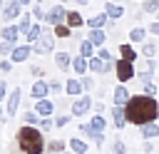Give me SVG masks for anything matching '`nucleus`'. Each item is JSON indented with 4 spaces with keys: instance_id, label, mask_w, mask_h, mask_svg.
<instances>
[{
    "instance_id": "nucleus-1",
    "label": "nucleus",
    "mask_w": 159,
    "mask_h": 154,
    "mask_svg": "<svg viewBox=\"0 0 159 154\" xmlns=\"http://www.w3.org/2000/svg\"><path fill=\"white\" fill-rule=\"evenodd\" d=\"M124 109H127V122H129V124H137V127L152 124V122H157V117H159V102H157L154 97H149V94H137V97H132V99L124 104Z\"/></svg>"
},
{
    "instance_id": "nucleus-2",
    "label": "nucleus",
    "mask_w": 159,
    "mask_h": 154,
    "mask_svg": "<svg viewBox=\"0 0 159 154\" xmlns=\"http://www.w3.org/2000/svg\"><path fill=\"white\" fill-rule=\"evenodd\" d=\"M15 139H17L20 152H25V154H42V152L47 149L45 137H42V129H37V127H32V124L20 127L17 134H15Z\"/></svg>"
},
{
    "instance_id": "nucleus-3",
    "label": "nucleus",
    "mask_w": 159,
    "mask_h": 154,
    "mask_svg": "<svg viewBox=\"0 0 159 154\" xmlns=\"http://www.w3.org/2000/svg\"><path fill=\"white\" fill-rule=\"evenodd\" d=\"M114 75L119 82H129L137 72H134V62H127V60H117V67H114Z\"/></svg>"
},
{
    "instance_id": "nucleus-4",
    "label": "nucleus",
    "mask_w": 159,
    "mask_h": 154,
    "mask_svg": "<svg viewBox=\"0 0 159 154\" xmlns=\"http://www.w3.org/2000/svg\"><path fill=\"white\" fill-rule=\"evenodd\" d=\"M52 50H55V35H47V32L32 45V52L37 55H52Z\"/></svg>"
},
{
    "instance_id": "nucleus-5",
    "label": "nucleus",
    "mask_w": 159,
    "mask_h": 154,
    "mask_svg": "<svg viewBox=\"0 0 159 154\" xmlns=\"http://www.w3.org/2000/svg\"><path fill=\"white\" fill-rule=\"evenodd\" d=\"M94 107V102H92V97H87V94H82V97H77L75 102H72V117H84L89 109Z\"/></svg>"
},
{
    "instance_id": "nucleus-6",
    "label": "nucleus",
    "mask_w": 159,
    "mask_h": 154,
    "mask_svg": "<svg viewBox=\"0 0 159 154\" xmlns=\"http://www.w3.org/2000/svg\"><path fill=\"white\" fill-rule=\"evenodd\" d=\"M47 22H50L52 27H57V25H65V22H67V10L62 7V2H57L55 7H50V12H47Z\"/></svg>"
},
{
    "instance_id": "nucleus-7",
    "label": "nucleus",
    "mask_w": 159,
    "mask_h": 154,
    "mask_svg": "<svg viewBox=\"0 0 159 154\" xmlns=\"http://www.w3.org/2000/svg\"><path fill=\"white\" fill-rule=\"evenodd\" d=\"M114 67H117V62H104L102 57H92L89 60V72H94V75H107Z\"/></svg>"
},
{
    "instance_id": "nucleus-8",
    "label": "nucleus",
    "mask_w": 159,
    "mask_h": 154,
    "mask_svg": "<svg viewBox=\"0 0 159 154\" xmlns=\"http://www.w3.org/2000/svg\"><path fill=\"white\" fill-rule=\"evenodd\" d=\"M112 122H114L117 129H124V127L129 124V122H127V109L119 107V104H114V107H112Z\"/></svg>"
},
{
    "instance_id": "nucleus-9",
    "label": "nucleus",
    "mask_w": 159,
    "mask_h": 154,
    "mask_svg": "<svg viewBox=\"0 0 159 154\" xmlns=\"http://www.w3.org/2000/svg\"><path fill=\"white\" fill-rule=\"evenodd\" d=\"M104 25H112V17H109L107 12H99V15H94V17L87 20V27H89V30H102Z\"/></svg>"
},
{
    "instance_id": "nucleus-10",
    "label": "nucleus",
    "mask_w": 159,
    "mask_h": 154,
    "mask_svg": "<svg viewBox=\"0 0 159 154\" xmlns=\"http://www.w3.org/2000/svg\"><path fill=\"white\" fill-rule=\"evenodd\" d=\"M65 92H67V94H72V97H82V92H84V87H82V79H77V77H70V79L65 82Z\"/></svg>"
},
{
    "instance_id": "nucleus-11",
    "label": "nucleus",
    "mask_w": 159,
    "mask_h": 154,
    "mask_svg": "<svg viewBox=\"0 0 159 154\" xmlns=\"http://www.w3.org/2000/svg\"><path fill=\"white\" fill-rule=\"evenodd\" d=\"M129 99H132V94L127 92V87L117 84V87H114V92H112V102H114V104H119V107H124Z\"/></svg>"
},
{
    "instance_id": "nucleus-12",
    "label": "nucleus",
    "mask_w": 159,
    "mask_h": 154,
    "mask_svg": "<svg viewBox=\"0 0 159 154\" xmlns=\"http://www.w3.org/2000/svg\"><path fill=\"white\" fill-rule=\"evenodd\" d=\"M20 102H22V92H20V87H17V89H12L10 97H7V114H17Z\"/></svg>"
},
{
    "instance_id": "nucleus-13",
    "label": "nucleus",
    "mask_w": 159,
    "mask_h": 154,
    "mask_svg": "<svg viewBox=\"0 0 159 154\" xmlns=\"http://www.w3.org/2000/svg\"><path fill=\"white\" fill-rule=\"evenodd\" d=\"M30 52H32V45H17V47L12 50V55H10V60H12V62H25V60L30 57Z\"/></svg>"
},
{
    "instance_id": "nucleus-14",
    "label": "nucleus",
    "mask_w": 159,
    "mask_h": 154,
    "mask_svg": "<svg viewBox=\"0 0 159 154\" xmlns=\"http://www.w3.org/2000/svg\"><path fill=\"white\" fill-rule=\"evenodd\" d=\"M47 92H50V84L42 82V79H37V82L30 87V94H32L35 99H47Z\"/></svg>"
},
{
    "instance_id": "nucleus-15",
    "label": "nucleus",
    "mask_w": 159,
    "mask_h": 154,
    "mask_svg": "<svg viewBox=\"0 0 159 154\" xmlns=\"http://www.w3.org/2000/svg\"><path fill=\"white\" fill-rule=\"evenodd\" d=\"M20 35H22V32H20V27H17V25H5V27L0 30V37H2V40H7V42H15Z\"/></svg>"
},
{
    "instance_id": "nucleus-16",
    "label": "nucleus",
    "mask_w": 159,
    "mask_h": 154,
    "mask_svg": "<svg viewBox=\"0 0 159 154\" xmlns=\"http://www.w3.org/2000/svg\"><path fill=\"white\" fill-rule=\"evenodd\" d=\"M35 112H37L40 117H50V114L55 112V104H52L50 99H37V102H35Z\"/></svg>"
},
{
    "instance_id": "nucleus-17",
    "label": "nucleus",
    "mask_w": 159,
    "mask_h": 154,
    "mask_svg": "<svg viewBox=\"0 0 159 154\" xmlns=\"http://www.w3.org/2000/svg\"><path fill=\"white\" fill-rule=\"evenodd\" d=\"M104 12H107L112 20H119V17L124 15V5H122V2H107V5H104Z\"/></svg>"
},
{
    "instance_id": "nucleus-18",
    "label": "nucleus",
    "mask_w": 159,
    "mask_h": 154,
    "mask_svg": "<svg viewBox=\"0 0 159 154\" xmlns=\"http://www.w3.org/2000/svg\"><path fill=\"white\" fill-rule=\"evenodd\" d=\"M137 57H139V52H137V50H134L132 45H127V42H124V45H119V60H127V62H134Z\"/></svg>"
},
{
    "instance_id": "nucleus-19",
    "label": "nucleus",
    "mask_w": 159,
    "mask_h": 154,
    "mask_svg": "<svg viewBox=\"0 0 159 154\" xmlns=\"http://www.w3.org/2000/svg\"><path fill=\"white\" fill-rule=\"evenodd\" d=\"M72 70H75L80 77H84V75H87V70H89V60H87V57H82V55H80V57H75V60H72Z\"/></svg>"
},
{
    "instance_id": "nucleus-20",
    "label": "nucleus",
    "mask_w": 159,
    "mask_h": 154,
    "mask_svg": "<svg viewBox=\"0 0 159 154\" xmlns=\"http://www.w3.org/2000/svg\"><path fill=\"white\" fill-rule=\"evenodd\" d=\"M67 25H70V27H82V25H87V20H84L77 10H70V12H67Z\"/></svg>"
},
{
    "instance_id": "nucleus-21",
    "label": "nucleus",
    "mask_w": 159,
    "mask_h": 154,
    "mask_svg": "<svg viewBox=\"0 0 159 154\" xmlns=\"http://www.w3.org/2000/svg\"><path fill=\"white\" fill-rule=\"evenodd\" d=\"M55 65H57L60 70H70V67H72V57H70L67 52H55Z\"/></svg>"
},
{
    "instance_id": "nucleus-22",
    "label": "nucleus",
    "mask_w": 159,
    "mask_h": 154,
    "mask_svg": "<svg viewBox=\"0 0 159 154\" xmlns=\"http://www.w3.org/2000/svg\"><path fill=\"white\" fill-rule=\"evenodd\" d=\"M67 144H70V149H72L75 154H87V142H84V139H80V137H72Z\"/></svg>"
},
{
    "instance_id": "nucleus-23",
    "label": "nucleus",
    "mask_w": 159,
    "mask_h": 154,
    "mask_svg": "<svg viewBox=\"0 0 159 154\" xmlns=\"http://www.w3.org/2000/svg\"><path fill=\"white\" fill-rule=\"evenodd\" d=\"M20 10H22V7H20V5L12 0V2H7V5H5V10H2V17H5V20H12V17H17V15H20Z\"/></svg>"
},
{
    "instance_id": "nucleus-24",
    "label": "nucleus",
    "mask_w": 159,
    "mask_h": 154,
    "mask_svg": "<svg viewBox=\"0 0 159 154\" xmlns=\"http://www.w3.org/2000/svg\"><path fill=\"white\" fill-rule=\"evenodd\" d=\"M87 40H92L94 47H102V45L107 42V32H104V30H89V37H87Z\"/></svg>"
},
{
    "instance_id": "nucleus-25",
    "label": "nucleus",
    "mask_w": 159,
    "mask_h": 154,
    "mask_svg": "<svg viewBox=\"0 0 159 154\" xmlns=\"http://www.w3.org/2000/svg\"><path fill=\"white\" fill-rule=\"evenodd\" d=\"M80 55L87 57V60H92V57H94V42H92V40H82V42H80Z\"/></svg>"
},
{
    "instance_id": "nucleus-26",
    "label": "nucleus",
    "mask_w": 159,
    "mask_h": 154,
    "mask_svg": "<svg viewBox=\"0 0 159 154\" xmlns=\"http://www.w3.org/2000/svg\"><path fill=\"white\" fill-rule=\"evenodd\" d=\"M139 129H142V137H144V139H154V137H159V124H157V122L144 124V127H139Z\"/></svg>"
},
{
    "instance_id": "nucleus-27",
    "label": "nucleus",
    "mask_w": 159,
    "mask_h": 154,
    "mask_svg": "<svg viewBox=\"0 0 159 154\" xmlns=\"http://www.w3.org/2000/svg\"><path fill=\"white\" fill-rule=\"evenodd\" d=\"M42 35H45V30H42L40 25H32V27H30V32L25 35V37H27V45H35V42H37Z\"/></svg>"
},
{
    "instance_id": "nucleus-28",
    "label": "nucleus",
    "mask_w": 159,
    "mask_h": 154,
    "mask_svg": "<svg viewBox=\"0 0 159 154\" xmlns=\"http://www.w3.org/2000/svg\"><path fill=\"white\" fill-rule=\"evenodd\" d=\"M144 37H147V30H144V27H132V30H129V40H132V42H139V45H142V42H147Z\"/></svg>"
},
{
    "instance_id": "nucleus-29",
    "label": "nucleus",
    "mask_w": 159,
    "mask_h": 154,
    "mask_svg": "<svg viewBox=\"0 0 159 154\" xmlns=\"http://www.w3.org/2000/svg\"><path fill=\"white\" fill-rule=\"evenodd\" d=\"M142 55H144L147 60H154V55H157V45H154L152 40H147V42H142Z\"/></svg>"
},
{
    "instance_id": "nucleus-30",
    "label": "nucleus",
    "mask_w": 159,
    "mask_h": 154,
    "mask_svg": "<svg viewBox=\"0 0 159 154\" xmlns=\"http://www.w3.org/2000/svg\"><path fill=\"white\" fill-rule=\"evenodd\" d=\"M22 122H25V124H32V127H35V124L40 127V122H42V117H40V114H37V112L32 109V112H22Z\"/></svg>"
},
{
    "instance_id": "nucleus-31",
    "label": "nucleus",
    "mask_w": 159,
    "mask_h": 154,
    "mask_svg": "<svg viewBox=\"0 0 159 154\" xmlns=\"http://www.w3.org/2000/svg\"><path fill=\"white\" fill-rule=\"evenodd\" d=\"M89 124H92V129H94V132H102V134H104V127H107V119H104L102 114H94V117L89 119Z\"/></svg>"
},
{
    "instance_id": "nucleus-32",
    "label": "nucleus",
    "mask_w": 159,
    "mask_h": 154,
    "mask_svg": "<svg viewBox=\"0 0 159 154\" xmlns=\"http://www.w3.org/2000/svg\"><path fill=\"white\" fill-rule=\"evenodd\" d=\"M52 35L65 40V37H70V35H72V27H70V25H57V27H52Z\"/></svg>"
},
{
    "instance_id": "nucleus-33",
    "label": "nucleus",
    "mask_w": 159,
    "mask_h": 154,
    "mask_svg": "<svg viewBox=\"0 0 159 154\" xmlns=\"http://www.w3.org/2000/svg\"><path fill=\"white\" fill-rule=\"evenodd\" d=\"M47 152H55V154H62V152H65V142H62V139H52V142L47 144Z\"/></svg>"
},
{
    "instance_id": "nucleus-34",
    "label": "nucleus",
    "mask_w": 159,
    "mask_h": 154,
    "mask_svg": "<svg viewBox=\"0 0 159 154\" xmlns=\"http://www.w3.org/2000/svg\"><path fill=\"white\" fill-rule=\"evenodd\" d=\"M17 45L15 42H7V40H0V55L5 57V55H12V50H15Z\"/></svg>"
},
{
    "instance_id": "nucleus-35",
    "label": "nucleus",
    "mask_w": 159,
    "mask_h": 154,
    "mask_svg": "<svg viewBox=\"0 0 159 154\" xmlns=\"http://www.w3.org/2000/svg\"><path fill=\"white\" fill-rule=\"evenodd\" d=\"M17 27H20V32H22V35H27V32H30V27H32V25H30V15H20V25H17Z\"/></svg>"
},
{
    "instance_id": "nucleus-36",
    "label": "nucleus",
    "mask_w": 159,
    "mask_h": 154,
    "mask_svg": "<svg viewBox=\"0 0 159 154\" xmlns=\"http://www.w3.org/2000/svg\"><path fill=\"white\" fill-rule=\"evenodd\" d=\"M112 154H127V144L122 139H114L112 142Z\"/></svg>"
},
{
    "instance_id": "nucleus-37",
    "label": "nucleus",
    "mask_w": 159,
    "mask_h": 154,
    "mask_svg": "<svg viewBox=\"0 0 159 154\" xmlns=\"http://www.w3.org/2000/svg\"><path fill=\"white\" fill-rule=\"evenodd\" d=\"M40 129H42V132H50V129H55V122H52L50 117H42V122H40Z\"/></svg>"
},
{
    "instance_id": "nucleus-38",
    "label": "nucleus",
    "mask_w": 159,
    "mask_h": 154,
    "mask_svg": "<svg viewBox=\"0 0 159 154\" xmlns=\"http://www.w3.org/2000/svg\"><path fill=\"white\" fill-rule=\"evenodd\" d=\"M144 12H159V0H149V2H144Z\"/></svg>"
},
{
    "instance_id": "nucleus-39",
    "label": "nucleus",
    "mask_w": 159,
    "mask_h": 154,
    "mask_svg": "<svg viewBox=\"0 0 159 154\" xmlns=\"http://www.w3.org/2000/svg\"><path fill=\"white\" fill-rule=\"evenodd\" d=\"M80 79H82V87H84V92H87V89H97L92 77H87V75H84V77H80Z\"/></svg>"
},
{
    "instance_id": "nucleus-40",
    "label": "nucleus",
    "mask_w": 159,
    "mask_h": 154,
    "mask_svg": "<svg viewBox=\"0 0 159 154\" xmlns=\"http://www.w3.org/2000/svg\"><path fill=\"white\" fill-rule=\"evenodd\" d=\"M97 57H102V60H104V62H114V60H112V55H109V50H107V47H99V52H97Z\"/></svg>"
},
{
    "instance_id": "nucleus-41",
    "label": "nucleus",
    "mask_w": 159,
    "mask_h": 154,
    "mask_svg": "<svg viewBox=\"0 0 159 154\" xmlns=\"http://www.w3.org/2000/svg\"><path fill=\"white\" fill-rule=\"evenodd\" d=\"M154 67H157V65H154V60H144L139 72H154Z\"/></svg>"
},
{
    "instance_id": "nucleus-42",
    "label": "nucleus",
    "mask_w": 159,
    "mask_h": 154,
    "mask_svg": "<svg viewBox=\"0 0 159 154\" xmlns=\"http://www.w3.org/2000/svg\"><path fill=\"white\" fill-rule=\"evenodd\" d=\"M152 75H154V72H139V84H142V87L149 84V82H152Z\"/></svg>"
},
{
    "instance_id": "nucleus-43",
    "label": "nucleus",
    "mask_w": 159,
    "mask_h": 154,
    "mask_svg": "<svg viewBox=\"0 0 159 154\" xmlns=\"http://www.w3.org/2000/svg\"><path fill=\"white\" fill-rule=\"evenodd\" d=\"M62 89H65V87H62L57 79H52V82H50V92H52V94H62Z\"/></svg>"
},
{
    "instance_id": "nucleus-44",
    "label": "nucleus",
    "mask_w": 159,
    "mask_h": 154,
    "mask_svg": "<svg viewBox=\"0 0 159 154\" xmlns=\"http://www.w3.org/2000/svg\"><path fill=\"white\" fill-rule=\"evenodd\" d=\"M157 92H159V87H157L154 82H149V84H144V94H149V97H154Z\"/></svg>"
},
{
    "instance_id": "nucleus-45",
    "label": "nucleus",
    "mask_w": 159,
    "mask_h": 154,
    "mask_svg": "<svg viewBox=\"0 0 159 154\" xmlns=\"http://www.w3.org/2000/svg\"><path fill=\"white\" fill-rule=\"evenodd\" d=\"M32 17H35V20H40V22H42V20H47V15L40 10V5H37V7H32Z\"/></svg>"
},
{
    "instance_id": "nucleus-46",
    "label": "nucleus",
    "mask_w": 159,
    "mask_h": 154,
    "mask_svg": "<svg viewBox=\"0 0 159 154\" xmlns=\"http://www.w3.org/2000/svg\"><path fill=\"white\" fill-rule=\"evenodd\" d=\"M70 122V114H60V117H55V127H65Z\"/></svg>"
},
{
    "instance_id": "nucleus-47",
    "label": "nucleus",
    "mask_w": 159,
    "mask_h": 154,
    "mask_svg": "<svg viewBox=\"0 0 159 154\" xmlns=\"http://www.w3.org/2000/svg\"><path fill=\"white\" fill-rule=\"evenodd\" d=\"M12 70V60H0V72H10Z\"/></svg>"
},
{
    "instance_id": "nucleus-48",
    "label": "nucleus",
    "mask_w": 159,
    "mask_h": 154,
    "mask_svg": "<svg viewBox=\"0 0 159 154\" xmlns=\"http://www.w3.org/2000/svg\"><path fill=\"white\" fill-rule=\"evenodd\" d=\"M142 152H144V154L154 152V144H152V139H144V144H142Z\"/></svg>"
},
{
    "instance_id": "nucleus-49",
    "label": "nucleus",
    "mask_w": 159,
    "mask_h": 154,
    "mask_svg": "<svg viewBox=\"0 0 159 154\" xmlns=\"http://www.w3.org/2000/svg\"><path fill=\"white\" fill-rule=\"evenodd\" d=\"M5 97H7V82H2V79H0V102H2Z\"/></svg>"
},
{
    "instance_id": "nucleus-50",
    "label": "nucleus",
    "mask_w": 159,
    "mask_h": 154,
    "mask_svg": "<svg viewBox=\"0 0 159 154\" xmlns=\"http://www.w3.org/2000/svg\"><path fill=\"white\" fill-rule=\"evenodd\" d=\"M30 72H32L35 77H40V79H42V67H40V65H32V67H30Z\"/></svg>"
},
{
    "instance_id": "nucleus-51",
    "label": "nucleus",
    "mask_w": 159,
    "mask_h": 154,
    "mask_svg": "<svg viewBox=\"0 0 159 154\" xmlns=\"http://www.w3.org/2000/svg\"><path fill=\"white\" fill-rule=\"evenodd\" d=\"M149 32H152V35H159V20H154V22L149 25Z\"/></svg>"
},
{
    "instance_id": "nucleus-52",
    "label": "nucleus",
    "mask_w": 159,
    "mask_h": 154,
    "mask_svg": "<svg viewBox=\"0 0 159 154\" xmlns=\"http://www.w3.org/2000/svg\"><path fill=\"white\" fill-rule=\"evenodd\" d=\"M92 109H94L97 114H102V109H104V104H102V102H94V107H92Z\"/></svg>"
},
{
    "instance_id": "nucleus-53",
    "label": "nucleus",
    "mask_w": 159,
    "mask_h": 154,
    "mask_svg": "<svg viewBox=\"0 0 159 154\" xmlns=\"http://www.w3.org/2000/svg\"><path fill=\"white\" fill-rule=\"evenodd\" d=\"M15 2H17L20 7H25V5H30V0H15Z\"/></svg>"
},
{
    "instance_id": "nucleus-54",
    "label": "nucleus",
    "mask_w": 159,
    "mask_h": 154,
    "mask_svg": "<svg viewBox=\"0 0 159 154\" xmlns=\"http://www.w3.org/2000/svg\"><path fill=\"white\" fill-rule=\"evenodd\" d=\"M75 2H77V5H82V7H84V5H87V2H89V0H75Z\"/></svg>"
},
{
    "instance_id": "nucleus-55",
    "label": "nucleus",
    "mask_w": 159,
    "mask_h": 154,
    "mask_svg": "<svg viewBox=\"0 0 159 154\" xmlns=\"http://www.w3.org/2000/svg\"><path fill=\"white\" fill-rule=\"evenodd\" d=\"M2 119H5V112H2V107H0V122H2Z\"/></svg>"
},
{
    "instance_id": "nucleus-56",
    "label": "nucleus",
    "mask_w": 159,
    "mask_h": 154,
    "mask_svg": "<svg viewBox=\"0 0 159 154\" xmlns=\"http://www.w3.org/2000/svg\"><path fill=\"white\" fill-rule=\"evenodd\" d=\"M2 10H5V7H2V0H0V15H2Z\"/></svg>"
},
{
    "instance_id": "nucleus-57",
    "label": "nucleus",
    "mask_w": 159,
    "mask_h": 154,
    "mask_svg": "<svg viewBox=\"0 0 159 154\" xmlns=\"http://www.w3.org/2000/svg\"><path fill=\"white\" fill-rule=\"evenodd\" d=\"M114 2H122V5H124V2H127V0H114Z\"/></svg>"
},
{
    "instance_id": "nucleus-58",
    "label": "nucleus",
    "mask_w": 159,
    "mask_h": 154,
    "mask_svg": "<svg viewBox=\"0 0 159 154\" xmlns=\"http://www.w3.org/2000/svg\"><path fill=\"white\" fill-rule=\"evenodd\" d=\"M62 154H75V152H62Z\"/></svg>"
},
{
    "instance_id": "nucleus-59",
    "label": "nucleus",
    "mask_w": 159,
    "mask_h": 154,
    "mask_svg": "<svg viewBox=\"0 0 159 154\" xmlns=\"http://www.w3.org/2000/svg\"><path fill=\"white\" fill-rule=\"evenodd\" d=\"M57 2H67V0H57Z\"/></svg>"
},
{
    "instance_id": "nucleus-60",
    "label": "nucleus",
    "mask_w": 159,
    "mask_h": 154,
    "mask_svg": "<svg viewBox=\"0 0 159 154\" xmlns=\"http://www.w3.org/2000/svg\"><path fill=\"white\" fill-rule=\"evenodd\" d=\"M142 2H149V0H142Z\"/></svg>"
}]
</instances>
